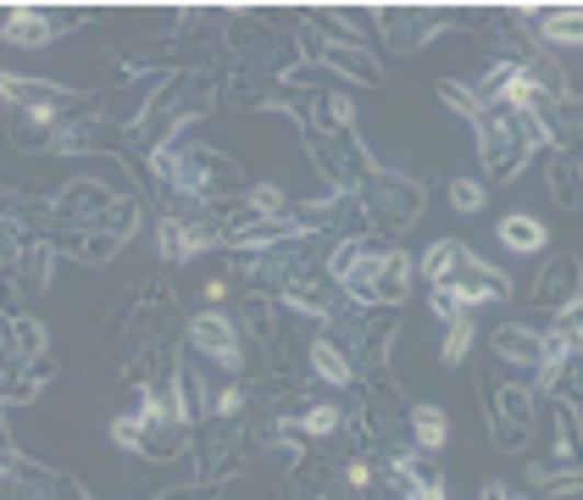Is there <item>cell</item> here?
Returning a JSON list of instances; mask_svg holds the SVG:
<instances>
[{"instance_id": "6da1fadb", "label": "cell", "mask_w": 583, "mask_h": 500, "mask_svg": "<svg viewBox=\"0 0 583 500\" xmlns=\"http://www.w3.org/2000/svg\"><path fill=\"white\" fill-rule=\"evenodd\" d=\"M340 284L356 300H405L411 295V257H400V250H362Z\"/></svg>"}, {"instance_id": "7a4b0ae2", "label": "cell", "mask_w": 583, "mask_h": 500, "mask_svg": "<svg viewBox=\"0 0 583 500\" xmlns=\"http://www.w3.org/2000/svg\"><path fill=\"white\" fill-rule=\"evenodd\" d=\"M472 128H478V150H483V167L494 179H512L517 167H523V139H517V128H512V117L500 112V106H483L478 117H472Z\"/></svg>"}, {"instance_id": "3957f363", "label": "cell", "mask_w": 583, "mask_h": 500, "mask_svg": "<svg viewBox=\"0 0 583 500\" xmlns=\"http://www.w3.org/2000/svg\"><path fill=\"white\" fill-rule=\"evenodd\" d=\"M439 289H450L461 306H483V300H506V273H494L489 262H478L472 257V250H467V257H461V268L450 273V284H439Z\"/></svg>"}, {"instance_id": "277c9868", "label": "cell", "mask_w": 583, "mask_h": 500, "mask_svg": "<svg viewBox=\"0 0 583 500\" xmlns=\"http://www.w3.org/2000/svg\"><path fill=\"white\" fill-rule=\"evenodd\" d=\"M190 345H195L201 356H212L217 367H239V362H244L239 328H233L228 317H217V311H201V317L190 322Z\"/></svg>"}, {"instance_id": "5b68a950", "label": "cell", "mask_w": 583, "mask_h": 500, "mask_svg": "<svg viewBox=\"0 0 583 500\" xmlns=\"http://www.w3.org/2000/svg\"><path fill=\"white\" fill-rule=\"evenodd\" d=\"M534 300H539V306H561V322H572V317H578V262H572V257H556L550 273L539 279Z\"/></svg>"}, {"instance_id": "8992f818", "label": "cell", "mask_w": 583, "mask_h": 500, "mask_svg": "<svg viewBox=\"0 0 583 500\" xmlns=\"http://www.w3.org/2000/svg\"><path fill=\"white\" fill-rule=\"evenodd\" d=\"M212 245H217V228H206V223H161V257L167 262H179V257L190 262Z\"/></svg>"}, {"instance_id": "52a82bcc", "label": "cell", "mask_w": 583, "mask_h": 500, "mask_svg": "<svg viewBox=\"0 0 583 500\" xmlns=\"http://www.w3.org/2000/svg\"><path fill=\"white\" fill-rule=\"evenodd\" d=\"M0 95H12L23 106H67L72 90H61V83H45V78H18V72H0Z\"/></svg>"}, {"instance_id": "ba28073f", "label": "cell", "mask_w": 583, "mask_h": 500, "mask_svg": "<svg viewBox=\"0 0 583 500\" xmlns=\"http://www.w3.org/2000/svg\"><path fill=\"white\" fill-rule=\"evenodd\" d=\"M545 239H550V228H545L539 217H528V212H512L506 223H500V245L517 250V257H539Z\"/></svg>"}, {"instance_id": "9c48e42d", "label": "cell", "mask_w": 583, "mask_h": 500, "mask_svg": "<svg viewBox=\"0 0 583 500\" xmlns=\"http://www.w3.org/2000/svg\"><path fill=\"white\" fill-rule=\"evenodd\" d=\"M411 434H416V451L434 456V451L450 445V417H445L439 406H416V411H411Z\"/></svg>"}, {"instance_id": "30bf717a", "label": "cell", "mask_w": 583, "mask_h": 500, "mask_svg": "<svg viewBox=\"0 0 583 500\" xmlns=\"http://www.w3.org/2000/svg\"><path fill=\"white\" fill-rule=\"evenodd\" d=\"M461 257H467V245H456V239H434L428 245V257H423V279L439 289V284H450V273L461 268Z\"/></svg>"}, {"instance_id": "8fae6325", "label": "cell", "mask_w": 583, "mask_h": 500, "mask_svg": "<svg viewBox=\"0 0 583 500\" xmlns=\"http://www.w3.org/2000/svg\"><path fill=\"white\" fill-rule=\"evenodd\" d=\"M56 39V23L39 18V12H12L7 18V45H50Z\"/></svg>"}, {"instance_id": "7c38bea8", "label": "cell", "mask_w": 583, "mask_h": 500, "mask_svg": "<svg viewBox=\"0 0 583 500\" xmlns=\"http://www.w3.org/2000/svg\"><path fill=\"white\" fill-rule=\"evenodd\" d=\"M317 50L340 67V72H351V78H367V83H378V61H367V50H356V45H328V39H317Z\"/></svg>"}, {"instance_id": "4fadbf2b", "label": "cell", "mask_w": 583, "mask_h": 500, "mask_svg": "<svg viewBox=\"0 0 583 500\" xmlns=\"http://www.w3.org/2000/svg\"><path fill=\"white\" fill-rule=\"evenodd\" d=\"M311 367H317V378H328V384H351V362H345V351H340V345H328V340L311 345Z\"/></svg>"}, {"instance_id": "5bb4252c", "label": "cell", "mask_w": 583, "mask_h": 500, "mask_svg": "<svg viewBox=\"0 0 583 500\" xmlns=\"http://www.w3.org/2000/svg\"><path fill=\"white\" fill-rule=\"evenodd\" d=\"M112 445H123V451H145V445H150V423H145L139 411L117 417V423H112Z\"/></svg>"}, {"instance_id": "9a60e30c", "label": "cell", "mask_w": 583, "mask_h": 500, "mask_svg": "<svg viewBox=\"0 0 583 500\" xmlns=\"http://www.w3.org/2000/svg\"><path fill=\"white\" fill-rule=\"evenodd\" d=\"M539 39H550V45H578L583 39V23H578V12H556V18H545L539 23Z\"/></svg>"}, {"instance_id": "2e32d148", "label": "cell", "mask_w": 583, "mask_h": 500, "mask_svg": "<svg viewBox=\"0 0 583 500\" xmlns=\"http://www.w3.org/2000/svg\"><path fill=\"white\" fill-rule=\"evenodd\" d=\"M295 429H300V434H317V440L333 434V429H340V406H306V411L295 417Z\"/></svg>"}, {"instance_id": "e0dca14e", "label": "cell", "mask_w": 583, "mask_h": 500, "mask_svg": "<svg viewBox=\"0 0 583 500\" xmlns=\"http://www.w3.org/2000/svg\"><path fill=\"white\" fill-rule=\"evenodd\" d=\"M472 351V322L467 317H456L450 322V333H445V345H439V356H445V367H461V356Z\"/></svg>"}, {"instance_id": "ac0fdd59", "label": "cell", "mask_w": 583, "mask_h": 500, "mask_svg": "<svg viewBox=\"0 0 583 500\" xmlns=\"http://www.w3.org/2000/svg\"><path fill=\"white\" fill-rule=\"evenodd\" d=\"M528 478H534L539 489H550V495H572V489H578V473H572V467H534Z\"/></svg>"}, {"instance_id": "d6986e66", "label": "cell", "mask_w": 583, "mask_h": 500, "mask_svg": "<svg viewBox=\"0 0 583 500\" xmlns=\"http://www.w3.org/2000/svg\"><path fill=\"white\" fill-rule=\"evenodd\" d=\"M450 206L467 212V217L483 212V184H478V179H456V184H450Z\"/></svg>"}, {"instance_id": "ffe728a7", "label": "cell", "mask_w": 583, "mask_h": 500, "mask_svg": "<svg viewBox=\"0 0 583 500\" xmlns=\"http://www.w3.org/2000/svg\"><path fill=\"white\" fill-rule=\"evenodd\" d=\"M439 95H445V101H450V112H461L467 123H472V117L483 112V106H478V95L467 90V83H439Z\"/></svg>"}, {"instance_id": "44dd1931", "label": "cell", "mask_w": 583, "mask_h": 500, "mask_svg": "<svg viewBox=\"0 0 583 500\" xmlns=\"http://www.w3.org/2000/svg\"><path fill=\"white\" fill-rule=\"evenodd\" d=\"M61 117V106H28V128H50Z\"/></svg>"}, {"instance_id": "7402d4cb", "label": "cell", "mask_w": 583, "mask_h": 500, "mask_svg": "<svg viewBox=\"0 0 583 500\" xmlns=\"http://www.w3.org/2000/svg\"><path fill=\"white\" fill-rule=\"evenodd\" d=\"M239 400H244V395H239V389L228 384V389H222V395L212 400V411H222V417H233V411H239Z\"/></svg>"}, {"instance_id": "603a6c76", "label": "cell", "mask_w": 583, "mask_h": 500, "mask_svg": "<svg viewBox=\"0 0 583 500\" xmlns=\"http://www.w3.org/2000/svg\"><path fill=\"white\" fill-rule=\"evenodd\" d=\"M345 478H351L356 489H367V484H373V467H367V462H351V467H345Z\"/></svg>"}, {"instance_id": "cb8c5ba5", "label": "cell", "mask_w": 583, "mask_h": 500, "mask_svg": "<svg viewBox=\"0 0 583 500\" xmlns=\"http://www.w3.org/2000/svg\"><path fill=\"white\" fill-rule=\"evenodd\" d=\"M506 495H512L506 484H483V500H506Z\"/></svg>"}, {"instance_id": "d4e9b609", "label": "cell", "mask_w": 583, "mask_h": 500, "mask_svg": "<svg viewBox=\"0 0 583 500\" xmlns=\"http://www.w3.org/2000/svg\"><path fill=\"white\" fill-rule=\"evenodd\" d=\"M0 473H7V456H0Z\"/></svg>"}, {"instance_id": "484cf974", "label": "cell", "mask_w": 583, "mask_h": 500, "mask_svg": "<svg viewBox=\"0 0 583 500\" xmlns=\"http://www.w3.org/2000/svg\"><path fill=\"white\" fill-rule=\"evenodd\" d=\"M428 500H445V495H428Z\"/></svg>"}, {"instance_id": "4316f807", "label": "cell", "mask_w": 583, "mask_h": 500, "mask_svg": "<svg viewBox=\"0 0 583 500\" xmlns=\"http://www.w3.org/2000/svg\"><path fill=\"white\" fill-rule=\"evenodd\" d=\"M506 500H523V495H506Z\"/></svg>"}]
</instances>
